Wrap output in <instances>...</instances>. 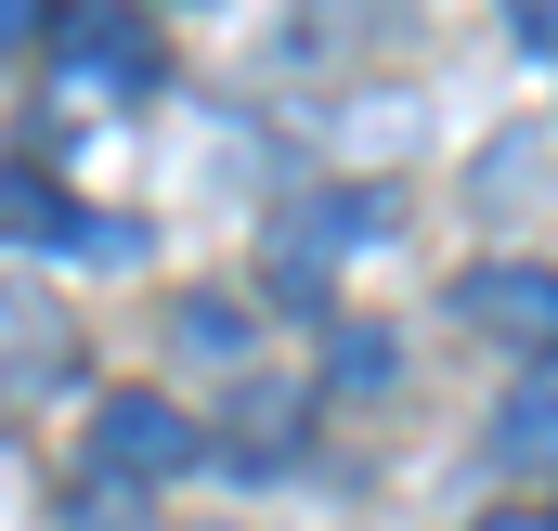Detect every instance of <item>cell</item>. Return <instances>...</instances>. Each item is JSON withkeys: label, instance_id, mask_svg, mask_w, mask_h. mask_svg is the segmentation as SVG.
I'll return each mask as SVG.
<instances>
[{"label": "cell", "instance_id": "cell-1", "mask_svg": "<svg viewBox=\"0 0 558 531\" xmlns=\"http://www.w3.org/2000/svg\"><path fill=\"white\" fill-rule=\"evenodd\" d=\"M52 91L65 104H143L156 91V26L131 0H52Z\"/></svg>", "mask_w": 558, "mask_h": 531}, {"label": "cell", "instance_id": "cell-2", "mask_svg": "<svg viewBox=\"0 0 558 531\" xmlns=\"http://www.w3.org/2000/svg\"><path fill=\"white\" fill-rule=\"evenodd\" d=\"M195 454H208V441H195V415H182L169 390H118L105 415H92V480H105V493H143V480H182Z\"/></svg>", "mask_w": 558, "mask_h": 531}, {"label": "cell", "instance_id": "cell-3", "mask_svg": "<svg viewBox=\"0 0 558 531\" xmlns=\"http://www.w3.org/2000/svg\"><path fill=\"white\" fill-rule=\"evenodd\" d=\"M454 311H468V337L558 363V272H546V260H481L468 285H454Z\"/></svg>", "mask_w": 558, "mask_h": 531}, {"label": "cell", "instance_id": "cell-4", "mask_svg": "<svg viewBox=\"0 0 558 531\" xmlns=\"http://www.w3.org/2000/svg\"><path fill=\"white\" fill-rule=\"evenodd\" d=\"M78 376V324L39 298V285H0V402H39Z\"/></svg>", "mask_w": 558, "mask_h": 531}, {"label": "cell", "instance_id": "cell-5", "mask_svg": "<svg viewBox=\"0 0 558 531\" xmlns=\"http://www.w3.org/2000/svg\"><path fill=\"white\" fill-rule=\"evenodd\" d=\"M494 454H507V467H558V363L520 376V402L494 415Z\"/></svg>", "mask_w": 558, "mask_h": 531}, {"label": "cell", "instance_id": "cell-6", "mask_svg": "<svg viewBox=\"0 0 558 531\" xmlns=\"http://www.w3.org/2000/svg\"><path fill=\"white\" fill-rule=\"evenodd\" d=\"M0 234H78V208L52 195V169H26V156L0 169Z\"/></svg>", "mask_w": 558, "mask_h": 531}, {"label": "cell", "instance_id": "cell-7", "mask_svg": "<svg viewBox=\"0 0 558 531\" xmlns=\"http://www.w3.org/2000/svg\"><path fill=\"white\" fill-rule=\"evenodd\" d=\"M325 376H338V390H390V376H403V350H390L377 324H338V363H325Z\"/></svg>", "mask_w": 558, "mask_h": 531}, {"label": "cell", "instance_id": "cell-8", "mask_svg": "<svg viewBox=\"0 0 558 531\" xmlns=\"http://www.w3.org/2000/svg\"><path fill=\"white\" fill-rule=\"evenodd\" d=\"M78 531H131V493H105V480H92V493H78Z\"/></svg>", "mask_w": 558, "mask_h": 531}, {"label": "cell", "instance_id": "cell-9", "mask_svg": "<svg viewBox=\"0 0 558 531\" xmlns=\"http://www.w3.org/2000/svg\"><path fill=\"white\" fill-rule=\"evenodd\" d=\"M39 13H52V0H0V65L26 52V26H39Z\"/></svg>", "mask_w": 558, "mask_h": 531}, {"label": "cell", "instance_id": "cell-10", "mask_svg": "<svg viewBox=\"0 0 558 531\" xmlns=\"http://www.w3.org/2000/svg\"><path fill=\"white\" fill-rule=\"evenodd\" d=\"M507 26L520 39H558V0H507Z\"/></svg>", "mask_w": 558, "mask_h": 531}, {"label": "cell", "instance_id": "cell-11", "mask_svg": "<svg viewBox=\"0 0 558 531\" xmlns=\"http://www.w3.org/2000/svg\"><path fill=\"white\" fill-rule=\"evenodd\" d=\"M481 531H558V519H520V506H507V519H481Z\"/></svg>", "mask_w": 558, "mask_h": 531}]
</instances>
